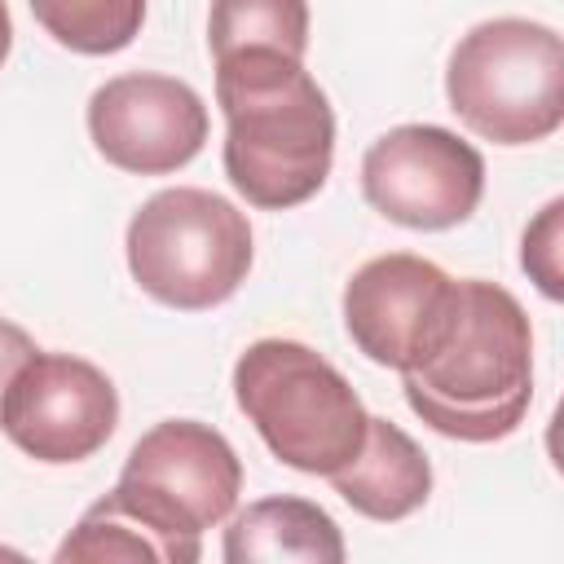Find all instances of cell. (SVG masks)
Wrapping results in <instances>:
<instances>
[{
	"instance_id": "cell-10",
	"label": "cell",
	"mask_w": 564,
	"mask_h": 564,
	"mask_svg": "<svg viewBox=\"0 0 564 564\" xmlns=\"http://www.w3.org/2000/svg\"><path fill=\"white\" fill-rule=\"evenodd\" d=\"M88 137L106 163L137 176L185 167L207 141L203 97L172 75H115L88 97Z\"/></svg>"
},
{
	"instance_id": "cell-18",
	"label": "cell",
	"mask_w": 564,
	"mask_h": 564,
	"mask_svg": "<svg viewBox=\"0 0 564 564\" xmlns=\"http://www.w3.org/2000/svg\"><path fill=\"white\" fill-rule=\"evenodd\" d=\"M9 48H13V18H9V4L0 0V66H4Z\"/></svg>"
},
{
	"instance_id": "cell-15",
	"label": "cell",
	"mask_w": 564,
	"mask_h": 564,
	"mask_svg": "<svg viewBox=\"0 0 564 564\" xmlns=\"http://www.w3.org/2000/svg\"><path fill=\"white\" fill-rule=\"evenodd\" d=\"M35 22L70 53L106 57L141 35L145 0H26Z\"/></svg>"
},
{
	"instance_id": "cell-11",
	"label": "cell",
	"mask_w": 564,
	"mask_h": 564,
	"mask_svg": "<svg viewBox=\"0 0 564 564\" xmlns=\"http://www.w3.org/2000/svg\"><path fill=\"white\" fill-rule=\"evenodd\" d=\"M335 485V494L361 511L366 520L392 524L414 516L427 494H432V463L419 449V441L410 432H401L392 419H375L366 427V441L357 449L352 463H344L339 471L326 476Z\"/></svg>"
},
{
	"instance_id": "cell-8",
	"label": "cell",
	"mask_w": 564,
	"mask_h": 564,
	"mask_svg": "<svg viewBox=\"0 0 564 564\" xmlns=\"http://www.w3.org/2000/svg\"><path fill=\"white\" fill-rule=\"evenodd\" d=\"M366 203L405 229H454L485 194V159L471 141L436 123H401L370 141L361 159Z\"/></svg>"
},
{
	"instance_id": "cell-1",
	"label": "cell",
	"mask_w": 564,
	"mask_h": 564,
	"mask_svg": "<svg viewBox=\"0 0 564 564\" xmlns=\"http://www.w3.org/2000/svg\"><path fill=\"white\" fill-rule=\"evenodd\" d=\"M225 176L264 212L308 203L335 163V110L300 57L242 48L216 57Z\"/></svg>"
},
{
	"instance_id": "cell-12",
	"label": "cell",
	"mask_w": 564,
	"mask_h": 564,
	"mask_svg": "<svg viewBox=\"0 0 564 564\" xmlns=\"http://www.w3.org/2000/svg\"><path fill=\"white\" fill-rule=\"evenodd\" d=\"M220 555L229 564H339L344 560V538L330 511H322L308 498H260L247 511H238L225 529Z\"/></svg>"
},
{
	"instance_id": "cell-17",
	"label": "cell",
	"mask_w": 564,
	"mask_h": 564,
	"mask_svg": "<svg viewBox=\"0 0 564 564\" xmlns=\"http://www.w3.org/2000/svg\"><path fill=\"white\" fill-rule=\"evenodd\" d=\"M31 352H35V339H31L22 326H13V322L0 317V405H4L9 379L18 375V366H22Z\"/></svg>"
},
{
	"instance_id": "cell-2",
	"label": "cell",
	"mask_w": 564,
	"mask_h": 564,
	"mask_svg": "<svg viewBox=\"0 0 564 564\" xmlns=\"http://www.w3.org/2000/svg\"><path fill=\"white\" fill-rule=\"evenodd\" d=\"M405 405L441 436L489 445L511 436L533 401V326L520 300L467 278L449 339L410 375H401Z\"/></svg>"
},
{
	"instance_id": "cell-13",
	"label": "cell",
	"mask_w": 564,
	"mask_h": 564,
	"mask_svg": "<svg viewBox=\"0 0 564 564\" xmlns=\"http://www.w3.org/2000/svg\"><path fill=\"white\" fill-rule=\"evenodd\" d=\"M207 48L212 57H229L242 48H273L304 62L308 0H212Z\"/></svg>"
},
{
	"instance_id": "cell-9",
	"label": "cell",
	"mask_w": 564,
	"mask_h": 564,
	"mask_svg": "<svg viewBox=\"0 0 564 564\" xmlns=\"http://www.w3.org/2000/svg\"><path fill=\"white\" fill-rule=\"evenodd\" d=\"M119 427V392L106 370L70 352H31L9 379L0 432L35 463H84Z\"/></svg>"
},
{
	"instance_id": "cell-4",
	"label": "cell",
	"mask_w": 564,
	"mask_h": 564,
	"mask_svg": "<svg viewBox=\"0 0 564 564\" xmlns=\"http://www.w3.org/2000/svg\"><path fill=\"white\" fill-rule=\"evenodd\" d=\"M449 110L494 145H533L564 123V44L533 18L476 22L445 66Z\"/></svg>"
},
{
	"instance_id": "cell-16",
	"label": "cell",
	"mask_w": 564,
	"mask_h": 564,
	"mask_svg": "<svg viewBox=\"0 0 564 564\" xmlns=\"http://www.w3.org/2000/svg\"><path fill=\"white\" fill-rule=\"evenodd\" d=\"M560 212H564V203L551 198L538 212V220L524 229V251H520L524 273L538 282V291L546 300H560V291H564L560 286Z\"/></svg>"
},
{
	"instance_id": "cell-6",
	"label": "cell",
	"mask_w": 564,
	"mask_h": 564,
	"mask_svg": "<svg viewBox=\"0 0 564 564\" xmlns=\"http://www.w3.org/2000/svg\"><path fill=\"white\" fill-rule=\"evenodd\" d=\"M110 494L194 564L203 555V529L225 524L238 507L242 463L216 427L198 419H163L132 445Z\"/></svg>"
},
{
	"instance_id": "cell-3",
	"label": "cell",
	"mask_w": 564,
	"mask_h": 564,
	"mask_svg": "<svg viewBox=\"0 0 564 564\" xmlns=\"http://www.w3.org/2000/svg\"><path fill=\"white\" fill-rule=\"evenodd\" d=\"M234 401L273 458L304 476L352 463L370 427L352 383L300 339H256L234 366Z\"/></svg>"
},
{
	"instance_id": "cell-7",
	"label": "cell",
	"mask_w": 564,
	"mask_h": 564,
	"mask_svg": "<svg viewBox=\"0 0 564 564\" xmlns=\"http://www.w3.org/2000/svg\"><path fill=\"white\" fill-rule=\"evenodd\" d=\"M463 282L441 264L388 251L366 260L344 286V326L357 352L397 375L419 370L454 330Z\"/></svg>"
},
{
	"instance_id": "cell-5",
	"label": "cell",
	"mask_w": 564,
	"mask_h": 564,
	"mask_svg": "<svg viewBox=\"0 0 564 564\" xmlns=\"http://www.w3.org/2000/svg\"><path fill=\"white\" fill-rule=\"evenodd\" d=\"M128 269L137 286L181 313L225 304L251 273V225L247 216L198 185L159 189L128 220Z\"/></svg>"
},
{
	"instance_id": "cell-14",
	"label": "cell",
	"mask_w": 564,
	"mask_h": 564,
	"mask_svg": "<svg viewBox=\"0 0 564 564\" xmlns=\"http://www.w3.org/2000/svg\"><path fill=\"white\" fill-rule=\"evenodd\" d=\"M57 560H154V564H189L181 546H172L154 524H145L132 507H123L115 494L97 498L79 524L57 546Z\"/></svg>"
}]
</instances>
